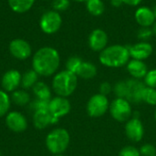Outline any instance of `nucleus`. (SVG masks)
<instances>
[{"mask_svg":"<svg viewBox=\"0 0 156 156\" xmlns=\"http://www.w3.org/2000/svg\"><path fill=\"white\" fill-rule=\"evenodd\" d=\"M60 65L58 51L52 47H43L36 51L32 58V69L39 76L55 75Z\"/></svg>","mask_w":156,"mask_h":156,"instance_id":"nucleus-1","label":"nucleus"},{"mask_svg":"<svg viewBox=\"0 0 156 156\" xmlns=\"http://www.w3.org/2000/svg\"><path fill=\"white\" fill-rule=\"evenodd\" d=\"M131 56L129 48L124 45L114 44L106 47L99 55V61L101 65L111 69H119L127 65Z\"/></svg>","mask_w":156,"mask_h":156,"instance_id":"nucleus-2","label":"nucleus"},{"mask_svg":"<svg viewBox=\"0 0 156 156\" xmlns=\"http://www.w3.org/2000/svg\"><path fill=\"white\" fill-rule=\"evenodd\" d=\"M145 87L141 80L131 78L116 82L113 86V92L116 98L125 99L130 103H140L143 101V92Z\"/></svg>","mask_w":156,"mask_h":156,"instance_id":"nucleus-3","label":"nucleus"},{"mask_svg":"<svg viewBox=\"0 0 156 156\" xmlns=\"http://www.w3.org/2000/svg\"><path fill=\"white\" fill-rule=\"evenodd\" d=\"M78 76L67 69L61 70L54 75L52 80V90L60 97L68 98L74 93L78 87Z\"/></svg>","mask_w":156,"mask_h":156,"instance_id":"nucleus-4","label":"nucleus"},{"mask_svg":"<svg viewBox=\"0 0 156 156\" xmlns=\"http://www.w3.org/2000/svg\"><path fill=\"white\" fill-rule=\"evenodd\" d=\"M70 136L69 132L63 128L52 130L46 137L47 149L53 154H61L69 147Z\"/></svg>","mask_w":156,"mask_h":156,"instance_id":"nucleus-5","label":"nucleus"},{"mask_svg":"<svg viewBox=\"0 0 156 156\" xmlns=\"http://www.w3.org/2000/svg\"><path fill=\"white\" fill-rule=\"evenodd\" d=\"M109 112L113 120L118 122H126L133 117V107L127 100L115 98L110 102Z\"/></svg>","mask_w":156,"mask_h":156,"instance_id":"nucleus-6","label":"nucleus"},{"mask_svg":"<svg viewBox=\"0 0 156 156\" xmlns=\"http://www.w3.org/2000/svg\"><path fill=\"white\" fill-rule=\"evenodd\" d=\"M62 26V16L59 12L48 10L43 13L39 19V27L47 35L57 33Z\"/></svg>","mask_w":156,"mask_h":156,"instance_id":"nucleus-7","label":"nucleus"},{"mask_svg":"<svg viewBox=\"0 0 156 156\" xmlns=\"http://www.w3.org/2000/svg\"><path fill=\"white\" fill-rule=\"evenodd\" d=\"M109 107L110 101L107 96L97 93L89 99L86 105V111L90 117L100 118L109 111Z\"/></svg>","mask_w":156,"mask_h":156,"instance_id":"nucleus-8","label":"nucleus"},{"mask_svg":"<svg viewBox=\"0 0 156 156\" xmlns=\"http://www.w3.org/2000/svg\"><path fill=\"white\" fill-rule=\"evenodd\" d=\"M124 133L133 143H139L144 136V127L138 112H133V117L125 122Z\"/></svg>","mask_w":156,"mask_h":156,"instance_id":"nucleus-9","label":"nucleus"},{"mask_svg":"<svg viewBox=\"0 0 156 156\" xmlns=\"http://www.w3.org/2000/svg\"><path fill=\"white\" fill-rule=\"evenodd\" d=\"M8 49L10 54L18 60H26L32 54L30 44L23 38H15L10 41Z\"/></svg>","mask_w":156,"mask_h":156,"instance_id":"nucleus-10","label":"nucleus"},{"mask_svg":"<svg viewBox=\"0 0 156 156\" xmlns=\"http://www.w3.org/2000/svg\"><path fill=\"white\" fill-rule=\"evenodd\" d=\"M109 37L105 30L102 28L93 29L88 37L89 48L94 52H101L106 47H108Z\"/></svg>","mask_w":156,"mask_h":156,"instance_id":"nucleus-11","label":"nucleus"},{"mask_svg":"<svg viewBox=\"0 0 156 156\" xmlns=\"http://www.w3.org/2000/svg\"><path fill=\"white\" fill-rule=\"evenodd\" d=\"M48 110L53 115V117L59 120L60 118L69 113L71 110V104L67 98L57 96L49 101Z\"/></svg>","mask_w":156,"mask_h":156,"instance_id":"nucleus-12","label":"nucleus"},{"mask_svg":"<svg viewBox=\"0 0 156 156\" xmlns=\"http://www.w3.org/2000/svg\"><path fill=\"white\" fill-rule=\"evenodd\" d=\"M128 48L131 58L143 61L149 58L154 51V48L149 41H139Z\"/></svg>","mask_w":156,"mask_h":156,"instance_id":"nucleus-13","label":"nucleus"},{"mask_svg":"<svg viewBox=\"0 0 156 156\" xmlns=\"http://www.w3.org/2000/svg\"><path fill=\"white\" fill-rule=\"evenodd\" d=\"M134 19L140 27H151L155 23L156 16L152 8L142 5L135 10Z\"/></svg>","mask_w":156,"mask_h":156,"instance_id":"nucleus-14","label":"nucleus"},{"mask_svg":"<svg viewBox=\"0 0 156 156\" xmlns=\"http://www.w3.org/2000/svg\"><path fill=\"white\" fill-rule=\"evenodd\" d=\"M22 75L17 69H9L2 77L1 85L5 91L13 92L21 85Z\"/></svg>","mask_w":156,"mask_h":156,"instance_id":"nucleus-15","label":"nucleus"},{"mask_svg":"<svg viewBox=\"0 0 156 156\" xmlns=\"http://www.w3.org/2000/svg\"><path fill=\"white\" fill-rule=\"evenodd\" d=\"M5 124L14 133H22L27 127V118L19 112H11L6 114Z\"/></svg>","mask_w":156,"mask_h":156,"instance_id":"nucleus-16","label":"nucleus"},{"mask_svg":"<svg viewBox=\"0 0 156 156\" xmlns=\"http://www.w3.org/2000/svg\"><path fill=\"white\" fill-rule=\"evenodd\" d=\"M58 122V120L53 117L51 112L48 109H42L34 112L33 114V124L37 129L42 130L49 125H54Z\"/></svg>","mask_w":156,"mask_h":156,"instance_id":"nucleus-17","label":"nucleus"},{"mask_svg":"<svg viewBox=\"0 0 156 156\" xmlns=\"http://www.w3.org/2000/svg\"><path fill=\"white\" fill-rule=\"evenodd\" d=\"M126 69L130 76L136 80H142L144 79L148 72V67L146 63L143 60L138 59H130V61L126 65Z\"/></svg>","mask_w":156,"mask_h":156,"instance_id":"nucleus-18","label":"nucleus"},{"mask_svg":"<svg viewBox=\"0 0 156 156\" xmlns=\"http://www.w3.org/2000/svg\"><path fill=\"white\" fill-rule=\"evenodd\" d=\"M97 73H98V69L94 63L90 61L83 60L76 75L78 76V78H80L83 80H91L96 77Z\"/></svg>","mask_w":156,"mask_h":156,"instance_id":"nucleus-19","label":"nucleus"},{"mask_svg":"<svg viewBox=\"0 0 156 156\" xmlns=\"http://www.w3.org/2000/svg\"><path fill=\"white\" fill-rule=\"evenodd\" d=\"M36 0H7L10 9L17 14H24L29 11Z\"/></svg>","mask_w":156,"mask_h":156,"instance_id":"nucleus-20","label":"nucleus"},{"mask_svg":"<svg viewBox=\"0 0 156 156\" xmlns=\"http://www.w3.org/2000/svg\"><path fill=\"white\" fill-rule=\"evenodd\" d=\"M34 95L37 99L43 100V101H50L51 100V90L50 88L42 81H37L34 87L32 88Z\"/></svg>","mask_w":156,"mask_h":156,"instance_id":"nucleus-21","label":"nucleus"},{"mask_svg":"<svg viewBox=\"0 0 156 156\" xmlns=\"http://www.w3.org/2000/svg\"><path fill=\"white\" fill-rule=\"evenodd\" d=\"M86 9L93 16H101L105 12V4L102 0H87Z\"/></svg>","mask_w":156,"mask_h":156,"instance_id":"nucleus-22","label":"nucleus"},{"mask_svg":"<svg viewBox=\"0 0 156 156\" xmlns=\"http://www.w3.org/2000/svg\"><path fill=\"white\" fill-rule=\"evenodd\" d=\"M10 100L11 102H13L16 106H25L29 103L30 95L24 90H16L12 92Z\"/></svg>","mask_w":156,"mask_h":156,"instance_id":"nucleus-23","label":"nucleus"},{"mask_svg":"<svg viewBox=\"0 0 156 156\" xmlns=\"http://www.w3.org/2000/svg\"><path fill=\"white\" fill-rule=\"evenodd\" d=\"M38 74L34 70V69H29L26 71L22 75L21 79V86L23 89L27 90L30 88H33L34 85L38 81Z\"/></svg>","mask_w":156,"mask_h":156,"instance_id":"nucleus-24","label":"nucleus"},{"mask_svg":"<svg viewBox=\"0 0 156 156\" xmlns=\"http://www.w3.org/2000/svg\"><path fill=\"white\" fill-rule=\"evenodd\" d=\"M11 104V100L6 91L0 90V118L5 116L8 112Z\"/></svg>","mask_w":156,"mask_h":156,"instance_id":"nucleus-25","label":"nucleus"},{"mask_svg":"<svg viewBox=\"0 0 156 156\" xmlns=\"http://www.w3.org/2000/svg\"><path fill=\"white\" fill-rule=\"evenodd\" d=\"M143 101L151 105L156 106V89L145 87L143 92Z\"/></svg>","mask_w":156,"mask_h":156,"instance_id":"nucleus-26","label":"nucleus"},{"mask_svg":"<svg viewBox=\"0 0 156 156\" xmlns=\"http://www.w3.org/2000/svg\"><path fill=\"white\" fill-rule=\"evenodd\" d=\"M82 59L78 57V56H72V57H69L67 61H66V69L70 71V72H73V73H77L80 66L81 65L82 63Z\"/></svg>","mask_w":156,"mask_h":156,"instance_id":"nucleus-27","label":"nucleus"},{"mask_svg":"<svg viewBox=\"0 0 156 156\" xmlns=\"http://www.w3.org/2000/svg\"><path fill=\"white\" fill-rule=\"evenodd\" d=\"M144 80V83L146 87L156 89V69L148 70Z\"/></svg>","mask_w":156,"mask_h":156,"instance_id":"nucleus-28","label":"nucleus"},{"mask_svg":"<svg viewBox=\"0 0 156 156\" xmlns=\"http://www.w3.org/2000/svg\"><path fill=\"white\" fill-rule=\"evenodd\" d=\"M154 36L152 27H140L137 32V37L140 41H148Z\"/></svg>","mask_w":156,"mask_h":156,"instance_id":"nucleus-29","label":"nucleus"},{"mask_svg":"<svg viewBox=\"0 0 156 156\" xmlns=\"http://www.w3.org/2000/svg\"><path fill=\"white\" fill-rule=\"evenodd\" d=\"M53 10L58 12L66 11L70 6V0H53L52 2Z\"/></svg>","mask_w":156,"mask_h":156,"instance_id":"nucleus-30","label":"nucleus"},{"mask_svg":"<svg viewBox=\"0 0 156 156\" xmlns=\"http://www.w3.org/2000/svg\"><path fill=\"white\" fill-rule=\"evenodd\" d=\"M48 103H49V101H43V100L36 99L32 102H30L29 108L34 112L42 110V109H48Z\"/></svg>","mask_w":156,"mask_h":156,"instance_id":"nucleus-31","label":"nucleus"},{"mask_svg":"<svg viewBox=\"0 0 156 156\" xmlns=\"http://www.w3.org/2000/svg\"><path fill=\"white\" fill-rule=\"evenodd\" d=\"M141 156H156V147L151 144H143L140 149Z\"/></svg>","mask_w":156,"mask_h":156,"instance_id":"nucleus-32","label":"nucleus"},{"mask_svg":"<svg viewBox=\"0 0 156 156\" xmlns=\"http://www.w3.org/2000/svg\"><path fill=\"white\" fill-rule=\"evenodd\" d=\"M119 156H141V154L138 148L133 145H127L120 151Z\"/></svg>","mask_w":156,"mask_h":156,"instance_id":"nucleus-33","label":"nucleus"},{"mask_svg":"<svg viewBox=\"0 0 156 156\" xmlns=\"http://www.w3.org/2000/svg\"><path fill=\"white\" fill-rule=\"evenodd\" d=\"M99 90H100V92L99 93L107 96V95H109L113 90V87L112 86V84L110 82L103 81V82L101 83V85L99 87Z\"/></svg>","mask_w":156,"mask_h":156,"instance_id":"nucleus-34","label":"nucleus"},{"mask_svg":"<svg viewBox=\"0 0 156 156\" xmlns=\"http://www.w3.org/2000/svg\"><path fill=\"white\" fill-rule=\"evenodd\" d=\"M122 5H126L128 6H138L143 0H122Z\"/></svg>","mask_w":156,"mask_h":156,"instance_id":"nucleus-35","label":"nucleus"},{"mask_svg":"<svg viewBox=\"0 0 156 156\" xmlns=\"http://www.w3.org/2000/svg\"><path fill=\"white\" fill-rule=\"evenodd\" d=\"M110 3L114 7H120L122 5V0H110Z\"/></svg>","mask_w":156,"mask_h":156,"instance_id":"nucleus-36","label":"nucleus"},{"mask_svg":"<svg viewBox=\"0 0 156 156\" xmlns=\"http://www.w3.org/2000/svg\"><path fill=\"white\" fill-rule=\"evenodd\" d=\"M152 28H153V32H154V36H155L156 37V21L155 23L153 25V27H152Z\"/></svg>","mask_w":156,"mask_h":156,"instance_id":"nucleus-37","label":"nucleus"},{"mask_svg":"<svg viewBox=\"0 0 156 156\" xmlns=\"http://www.w3.org/2000/svg\"><path fill=\"white\" fill-rule=\"evenodd\" d=\"M74 2H77V3H83V2H86L87 0H72Z\"/></svg>","mask_w":156,"mask_h":156,"instance_id":"nucleus-38","label":"nucleus"},{"mask_svg":"<svg viewBox=\"0 0 156 156\" xmlns=\"http://www.w3.org/2000/svg\"><path fill=\"white\" fill-rule=\"evenodd\" d=\"M153 10H154V14H155V16H156V5H154V9H153Z\"/></svg>","mask_w":156,"mask_h":156,"instance_id":"nucleus-39","label":"nucleus"},{"mask_svg":"<svg viewBox=\"0 0 156 156\" xmlns=\"http://www.w3.org/2000/svg\"><path fill=\"white\" fill-rule=\"evenodd\" d=\"M53 156H64V155H63V154H54Z\"/></svg>","mask_w":156,"mask_h":156,"instance_id":"nucleus-40","label":"nucleus"},{"mask_svg":"<svg viewBox=\"0 0 156 156\" xmlns=\"http://www.w3.org/2000/svg\"><path fill=\"white\" fill-rule=\"evenodd\" d=\"M154 120H155V122H156V110H155V112H154Z\"/></svg>","mask_w":156,"mask_h":156,"instance_id":"nucleus-41","label":"nucleus"},{"mask_svg":"<svg viewBox=\"0 0 156 156\" xmlns=\"http://www.w3.org/2000/svg\"><path fill=\"white\" fill-rule=\"evenodd\" d=\"M44 1H48V0H44Z\"/></svg>","mask_w":156,"mask_h":156,"instance_id":"nucleus-42","label":"nucleus"},{"mask_svg":"<svg viewBox=\"0 0 156 156\" xmlns=\"http://www.w3.org/2000/svg\"><path fill=\"white\" fill-rule=\"evenodd\" d=\"M0 156H1V152H0Z\"/></svg>","mask_w":156,"mask_h":156,"instance_id":"nucleus-43","label":"nucleus"}]
</instances>
